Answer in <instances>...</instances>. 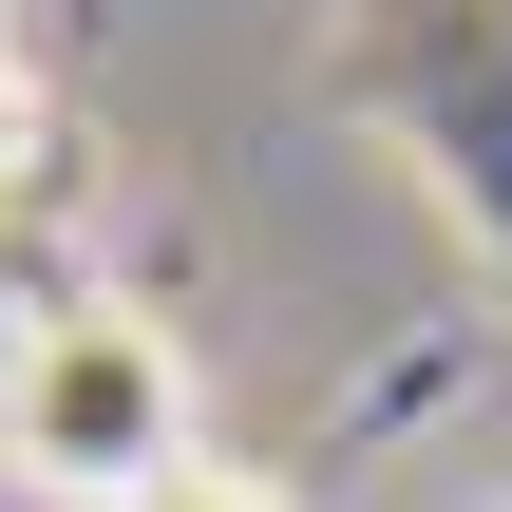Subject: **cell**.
I'll list each match as a JSON object with an SVG mask.
<instances>
[{
    "mask_svg": "<svg viewBox=\"0 0 512 512\" xmlns=\"http://www.w3.org/2000/svg\"><path fill=\"white\" fill-rule=\"evenodd\" d=\"M0 475L38 512H152L209 475V380H190V342L152 323V304H114V285H76V304H38L19 342H0Z\"/></svg>",
    "mask_w": 512,
    "mask_h": 512,
    "instance_id": "6da1fadb",
    "label": "cell"
},
{
    "mask_svg": "<svg viewBox=\"0 0 512 512\" xmlns=\"http://www.w3.org/2000/svg\"><path fill=\"white\" fill-rule=\"evenodd\" d=\"M152 512H285L266 475H190V494H152Z\"/></svg>",
    "mask_w": 512,
    "mask_h": 512,
    "instance_id": "3957f363",
    "label": "cell"
},
{
    "mask_svg": "<svg viewBox=\"0 0 512 512\" xmlns=\"http://www.w3.org/2000/svg\"><path fill=\"white\" fill-rule=\"evenodd\" d=\"M38 152H57V114H38V57L0 38V209H38Z\"/></svg>",
    "mask_w": 512,
    "mask_h": 512,
    "instance_id": "7a4b0ae2",
    "label": "cell"
}]
</instances>
